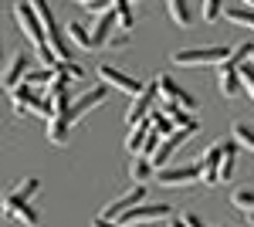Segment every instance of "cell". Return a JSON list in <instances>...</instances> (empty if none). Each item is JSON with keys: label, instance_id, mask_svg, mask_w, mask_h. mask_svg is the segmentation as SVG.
<instances>
[{"label": "cell", "instance_id": "1", "mask_svg": "<svg viewBox=\"0 0 254 227\" xmlns=\"http://www.w3.org/2000/svg\"><path fill=\"white\" fill-rule=\"evenodd\" d=\"M231 58V48L217 44V48H180L173 51V65L180 68H200V65H220Z\"/></svg>", "mask_w": 254, "mask_h": 227}, {"label": "cell", "instance_id": "2", "mask_svg": "<svg viewBox=\"0 0 254 227\" xmlns=\"http://www.w3.org/2000/svg\"><path fill=\"white\" fill-rule=\"evenodd\" d=\"M153 88H156V102L176 105V109H183V112H196V98L190 92H183L170 75H156L153 78Z\"/></svg>", "mask_w": 254, "mask_h": 227}, {"label": "cell", "instance_id": "3", "mask_svg": "<svg viewBox=\"0 0 254 227\" xmlns=\"http://www.w3.org/2000/svg\"><path fill=\"white\" fill-rule=\"evenodd\" d=\"M14 20H17L20 31L27 34V41L34 44V51H38V48H48V44H44V31H41V24H38V17H34V10H31L27 0H17V3H14Z\"/></svg>", "mask_w": 254, "mask_h": 227}, {"label": "cell", "instance_id": "4", "mask_svg": "<svg viewBox=\"0 0 254 227\" xmlns=\"http://www.w3.org/2000/svg\"><path fill=\"white\" fill-rule=\"evenodd\" d=\"M159 187L166 190H176V187H190V183H196L200 180V163H183V166H163V170L156 173Z\"/></svg>", "mask_w": 254, "mask_h": 227}, {"label": "cell", "instance_id": "5", "mask_svg": "<svg viewBox=\"0 0 254 227\" xmlns=\"http://www.w3.org/2000/svg\"><path fill=\"white\" fill-rule=\"evenodd\" d=\"M38 190H41V180L38 176H27V180H20L17 187L10 190L7 197H3V217H14V210L24 207V204H31L34 197H38Z\"/></svg>", "mask_w": 254, "mask_h": 227}, {"label": "cell", "instance_id": "6", "mask_svg": "<svg viewBox=\"0 0 254 227\" xmlns=\"http://www.w3.org/2000/svg\"><path fill=\"white\" fill-rule=\"evenodd\" d=\"M98 78H102V85H109V88H119V92L126 95H142V81H136L132 75H126V72H119V68H112V65H98Z\"/></svg>", "mask_w": 254, "mask_h": 227}, {"label": "cell", "instance_id": "7", "mask_svg": "<svg viewBox=\"0 0 254 227\" xmlns=\"http://www.w3.org/2000/svg\"><path fill=\"white\" fill-rule=\"evenodd\" d=\"M10 98H14V105H24L27 115H41V119H51V109H48V102L38 95V88H31V85H14L10 88Z\"/></svg>", "mask_w": 254, "mask_h": 227}, {"label": "cell", "instance_id": "8", "mask_svg": "<svg viewBox=\"0 0 254 227\" xmlns=\"http://www.w3.org/2000/svg\"><path fill=\"white\" fill-rule=\"evenodd\" d=\"M142 197H146V187H142V183H136V187H132V190H126L122 197H116V200H112L109 207L102 210L98 217H102V221H119V217H122L126 210L139 207V204H142Z\"/></svg>", "mask_w": 254, "mask_h": 227}, {"label": "cell", "instance_id": "9", "mask_svg": "<svg viewBox=\"0 0 254 227\" xmlns=\"http://www.w3.org/2000/svg\"><path fill=\"white\" fill-rule=\"evenodd\" d=\"M190 136H193L190 129H173V133H170V136H166V139H163V143L156 146V152L149 156V163H153V170H163V166L170 163V156H173V152L180 150V146H183V143H187Z\"/></svg>", "mask_w": 254, "mask_h": 227}, {"label": "cell", "instance_id": "10", "mask_svg": "<svg viewBox=\"0 0 254 227\" xmlns=\"http://www.w3.org/2000/svg\"><path fill=\"white\" fill-rule=\"evenodd\" d=\"M170 217V207L166 204H139V207L126 210L122 217H119V224H149V221H166Z\"/></svg>", "mask_w": 254, "mask_h": 227}, {"label": "cell", "instance_id": "11", "mask_svg": "<svg viewBox=\"0 0 254 227\" xmlns=\"http://www.w3.org/2000/svg\"><path fill=\"white\" fill-rule=\"evenodd\" d=\"M156 109V88H153V81L142 88V95H136L132 98V105L126 109V122L129 126H136V122H142V119H149V112Z\"/></svg>", "mask_w": 254, "mask_h": 227}, {"label": "cell", "instance_id": "12", "mask_svg": "<svg viewBox=\"0 0 254 227\" xmlns=\"http://www.w3.org/2000/svg\"><path fill=\"white\" fill-rule=\"evenodd\" d=\"M105 88H88V92H81V98L71 102V109H68V122H78L81 115H88L92 109H98L102 102H105Z\"/></svg>", "mask_w": 254, "mask_h": 227}, {"label": "cell", "instance_id": "13", "mask_svg": "<svg viewBox=\"0 0 254 227\" xmlns=\"http://www.w3.org/2000/svg\"><path fill=\"white\" fill-rule=\"evenodd\" d=\"M217 88H220L224 98H237V92H241V72H237L231 61H220L217 65Z\"/></svg>", "mask_w": 254, "mask_h": 227}, {"label": "cell", "instance_id": "14", "mask_svg": "<svg viewBox=\"0 0 254 227\" xmlns=\"http://www.w3.org/2000/svg\"><path fill=\"white\" fill-rule=\"evenodd\" d=\"M24 75H27V51H17V55L10 58L7 72L0 75V85H3V88H14V85L24 81Z\"/></svg>", "mask_w": 254, "mask_h": 227}, {"label": "cell", "instance_id": "15", "mask_svg": "<svg viewBox=\"0 0 254 227\" xmlns=\"http://www.w3.org/2000/svg\"><path fill=\"white\" fill-rule=\"evenodd\" d=\"M116 31V10H105V14H98L95 27H92V41H95V48H102L105 41H109V34Z\"/></svg>", "mask_w": 254, "mask_h": 227}, {"label": "cell", "instance_id": "16", "mask_svg": "<svg viewBox=\"0 0 254 227\" xmlns=\"http://www.w3.org/2000/svg\"><path fill=\"white\" fill-rule=\"evenodd\" d=\"M149 119H142V122H136V126H129V136H126V150L136 156L139 150H142V143H146V136H149Z\"/></svg>", "mask_w": 254, "mask_h": 227}, {"label": "cell", "instance_id": "17", "mask_svg": "<svg viewBox=\"0 0 254 227\" xmlns=\"http://www.w3.org/2000/svg\"><path fill=\"white\" fill-rule=\"evenodd\" d=\"M68 133H71L68 119H48V143L51 146H68Z\"/></svg>", "mask_w": 254, "mask_h": 227}, {"label": "cell", "instance_id": "18", "mask_svg": "<svg viewBox=\"0 0 254 227\" xmlns=\"http://www.w3.org/2000/svg\"><path fill=\"white\" fill-rule=\"evenodd\" d=\"M166 14L176 27H190V0H166Z\"/></svg>", "mask_w": 254, "mask_h": 227}, {"label": "cell", "instance_id": "19", "mask_svg": "<svg viewBox=\"0 0 254 227\" xmlns=\"http://www.w3.org/2000/svg\"><path fill=\"white\" fill-rule=\"evenodd\" d=\"M112 10H116V27L119 31H129L136 24V14H132V3L129 0H112Z\"/></svg>", "mask_w": 254, "mask_h": 227}, {"label": "cell", "instance_id": "20", "mask_svg": "<svg viewBox=\"0 0 254 227\" xmlns=\"http://www.w3.org/2000/svg\"><path fill=\"white\" fill-rule=\"evenodd\" d=\"M163 112L170 115V122H173L176 129H190V133H196V129H200V122H196V119H190V112H183V109H176V105H163Z\"/></svg>", "mask_w": 254, "mask_h": 227}, {"label": "cell", "instance_id": "21", "mask_svg": "<svg viewBox=\"0 0 254 227\" xmlns=\"http://www.w3.org/2000/svg\"><path fill=\"white\" fill-rule=\"evenodd\" d=\"M68 38L75 41L78 48H85V51H95V41H92V31H85V27H81L78 20H71V24H68Z\"/></svg>", "mask_w": 254, "mask_h": 227}, {"label": "cell", "instance_id": "22", "mask_svg": "<svg viewBox=\"0 0 254 227\" xmlns=\"http://www.w3.org/2000/svg\"><path fill=\"white\" fill-rule=\"evenodd\" d=\"M224 17L231 20V24H241V27L254 31V10H248V7H227V10H224Z\"/></svg>", "mask_w": 254, "mask_h": 227}, {"label": "cell", "instance_id": "23", "mask_svg": "<svg viewBox=\"0 0 254 227\" xmlns=\"http://www.w3.org/2000/svg\"><path fill=\"white\" fill-rule=\"evenodd\" d=\"M231 139H234L237 146H244L248 152H254V129H251V126H244V122H234V129H231Z\"/></svg>", "mask_w": 254, "mask_h": 227}, {"label": "cell", "instance_id": "24", "mask_svg": "<svg viewBox=\"0 0 254 227\" xmlns=\"http://www.w3.org/2000/svg\"><path fill=\"white\" fill-rule=\"evenodd\" d=\"M58 72H51V68H38V72H27L24 75V85H31V88H44V85H51Z\"/></svg>", "mask_w": 254, "mask_h": 227}, {"label": "cell", "instance_id": "25", "mask_svg": "<svg viewBox=\"0 0 254 227\" xmlns=\"http://www.w3.org/2000/svg\"><path fill=\"white\" fill-rule=\"evenodd\" d=\"M149 126H153V133H159V136L173 133V122H170V115L163 112V109H153V112H149Z\"/></svg>", "mask_w": 254, "mask_h": 227}, {"label": "cell", "instance_id": "26", "mask_svg": "<svg viewBox=\"0 0 254 227\" xmlns=\"http://www.w3.org/2000/svg\"><path fill=\"white\" fill-rule=\"evenodd\" d=\"M149 173H153V163H149L146 156H132V163H129V176H132L136 183H142Z\"/></svg>", "mask_w": 254, "mask_h": 227}, {"label": "cell", "instance_id": "27", "mask_svg": "<svg viewBox=\"0 0 254 227\" xmlns=\"http://www.w3.org/2000/svg\"><path fill=\"white\" fill-rule=\"evenodd\" d=\"M14 221H20L24 227H41V214H38V207L24 204V207H17V210H14Z\"/></svg>", "mask_w": 254, "mask_h": 227}, {"label": "cell", "instance_id": "28", "mask_svg": "<svg viewBox=\"0 0 254 227\" xmlns=\"http://www.w3.org/2000/svg\"><path fill=\"white\" fill-rule=\"evenodd\" d=\"M231 204H234L237 210H248V214H251L254 210V190H234V193H231Z\"/></svg>", "mask_w": 254, "mask_h": 227}, {"label": "cell", "instance_id": "29", "mask_svg": "<svg viewBox=\"0 0 254 227\" xmlns=\"http://www.w3.org/2000/svg\"><path fill=\"white\" fill-rule=\"evenodd\" d=\"M248 58H254V44H248V41H244V44H237V48H231V58H227V61H231L234 68H241V65H244Z\"/></svg>", "mask_w": 254, "mask_h": 227}, {"label": "cell", "instance_id": "30", "mask_svg": "<svg viewBox=\"0 0 254 227\" xmlns=\"http://www.w3.org/2000/svg\"><path fill=\"white\" fill-rule=\"evenodd\" d=\"M220 159H224V143H214V146H207V152H203V166H220Z\"/></svg>", "mask_w": 254, "mask_h": 227}, {"label": "cell", "instance_id": "31", "mask_svg": "<svg viewBox=\"0 0 254 227\" xmlns=\"http://www.w3.org/2000/svg\"><path fill=\"white\" fill-rule=\"evenodd\" d=\"M237 72H241V88L254 98V65H241Z\"/></svg>", "mask_w": 254, "mask_h": 227}, {"label": "cell", "instance_id": "32", "mask_svg": "<svg viewBox=\"0 0 254 227\" xmlns=\"http://www.w3.org/2000/svg\"><path fill=\"white\" fill-rule=\"evenodd\" d=\"M220 14H224V0H203V20L214 24Z\"/></svg>", "mask_w": 254, "mask_h": 227}, {"label": "cell", "instance_id": "33", "mask_svg": "<svg viewBox=\"0 0 254 227\" xmlns=\"http://www.w3.org/2000/svg\"><path fill=\"white\" fill-rule=\"evenodd\" d=\"M105 44H109L112 51H122V48H129V34H126V31H112Z\"/></svg>", "mask_w": 254, "mask_h": 227}, {"label": "cell", "instance_id": "34", "mask_svg": "<svg viewBox=\"0 0 254 227\" xmlns=\"http://www.w3.org/2000/svg\"><path fill=\"white\" fill-rule=\"evenodd\" d=\"M200 180H203L207 187H214L217 183V166H203V163H200Z\"/></svg>", "mask_w": 254, "mask_h": 227}, {"label": "cell", "instance_id": "35", "mask_svg": "<svg viewBox=\"0 0 254 227\" xmlns=\"http://www.w3.org/2000/svg\"><path fill=\"white\" fill-rule=\"evenodd\" d=\"M180 221H183L187 227H207L203 221H200V217H196V214H180Z\"/></svg>", "mask_w": 254, "mask_h": 227}, {"label": "cell", "instance_id": "36", "mask_svg": "<svg viewBox=\"0 0 254 227\" xmlns=\"http://www.w3.org/2000/svg\"><path fill=\"white\" fill-rule=\"evenodd\" d=\"M92 227H129V224H116V221H102V217H95Z\"/></svg>", "mask_w": 254, "mask_h": 227}, {"label": "cell", "instance_id": "37", "mask_svg": "<svg viewBox=\"0 0 254 227\" xmlns=\"http://www.w3.org/2000/svg\"><path fill=\"white\" fill-rule=\"evenodd\" d=\"M170 227H187V224H183L180 217H173V221H170Z\"/></svg>", "mask_w": 254, "mask_h": 227}, {"label": "cell", "instance_id": "38", "mask_svg": "<svg viewBox=\"0 0 254 227\" xmlns=\"http://www.w3.org/2000/svg\"><path fill=\"white\" fill-rule=\"evenodd\" d=\"M241 3H244V7H248V10H254V0H241Z\"/></svg>", "mask_w": 254, "mask_h": 227}, {"label": "cell", "instance_id": "39", "mask_svg": "<svg viewBox=\"0 0 254 227\" xmlns=\"http://www.w3.org/2000/svg\"><path fill=\"white\" fill-rule=\"evenodd\" d=\"M75 3H81V7H88V3H95V0H75Z\"/></svg>", "mask_w": 254, "mask_h": 227}, {"label": "cell", "instance_id": "40", "mask_svg": "<svg viewBox=\"0 0 254 227\" xmlns=\"http://www.w3.org/2000/svg\"><path fill=\"white\" fill-rule=\"evenodd\" d=\"M248 221H251V224H254V210H251V214H248Z\"/></svg>", "mask_w": 254, "mask_h": 227}, {"label": "cell", "instance_id": "41", "mask_svg": "<svg viewBox=\"0 0 254 227\" xmlns=\"http://www.w3.org/2000/svg\"><path fill=\"white\" fill-rule=\"evenodd\" d=\"M0 61H3V58H0Z\"/></svg>", "mask_w": 254, "mask_h": 227}]
</instances>
